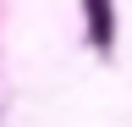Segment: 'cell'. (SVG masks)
Masks as SVG:
<instances>
[{"instance_id":"1","label":"cell","mask_w":132,"mask_h":127,"mask_svg":"<svg viewBox=\"0 0 132 127\" xmlns=\"http://www.w3.org/2000/svg\"><path fill=\"white\" fill-rule=\"evenodd\" d=\"M88 22H94V44H110V0H88Z\"/></svg>"}]
</instances>
